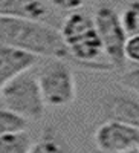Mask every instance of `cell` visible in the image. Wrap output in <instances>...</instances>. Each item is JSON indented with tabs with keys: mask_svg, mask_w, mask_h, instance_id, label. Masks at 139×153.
Returning <instances> with one entry per match:
<instances>
[{
	"mask_svg": "<svg viewBox=\"0 0 139 153\" xmlns=\"http://www.w3.org/2000/svg\"><path fill=\"white\" fill-rule=\"evenodd\" d=\"M0 43L17 48L35 57L70 58L60 31L34 19L0 17Z\"/></svg>",
	"mask_w": 139,
	"mask_h": 153,
	"instance_id": "1",
	"label": "cell"
},
{
	"mask_svg": "<svg viewBox=\"0 0 139 153\" xmlns=\"http://www.w3.org/2000/svg\"><path fill=\"white\" fill-rule=\"evenodd\" d=\"M60 34L70 54V58L78 65L99 71H110L113 68L112 65L99 61L104 49L95 22L89 16L78 11L70 12L63 22Z\"/></svg>",
	"mask_w": 139,
	"mask_h": 153,
	"instance_id": "2",
	"label": "cell"
},
{
	"mask_svg": "<svg viewBox=\"0 0 139 153\" xmlns=\"http://www.w3.org/2000/svg\"><path fill=\"white\" fill-rule=\"evenodd\" d=\"M0 98L6 109L16 112L24 120L38 121L44 113V100L37 80V74L31 69H26L9 81L3 84L0 89Z\"/></svg>",
	"mask_w": 139,
	"mask_h": 153,
	"instance_id": "3",
	"label": "cell"
},
{
	"mask_svg": "<svg viewBox=\"0 0 139 153\" xmlns=\"http://www.w3.org/2000/svg\"><path fill=\"white\" fill-rule=\"evenodd\" d=\"M37 80L46 106L66 107L75 100V76L63 60L50 58L37 74Z\"/></svg>",
	"mask_w": 139,
	"mask_h": 153,
	"instance_id": "4",
	"label": "cell"
},
{
	"mask_svg": "<svg viewBox=\"0 0 139 153\" xmlns=\"http://www.w3.org/2000/svg\"><path fill=\"white\" fill-rule=\"evenodd\" d=\"M95 26L99 34L101 43H103L104 55L110 60L113 68H124L125 66V54L124 48L127 42V31L118 12L110 6H99L95 12Z\"/></svg>",
	"mask_w": 139,
	"mask_h": 153,
	"instance_id": "5",
	"label": "cell"
},
{
	"mask_svg": "<svg viewBox=\"0 0 139 153\" xmlns=\"http://www.w3.org/2000/svg\"><path fill=\"white\" fill-rule=\"evenodd\" d=\"M95 143L101 152H139V129L118 120H110L98 127Z\"/></svg>",
	"mask_w": 139,
	"mask_h": 153,
	"instance_id": "6",
	"label": "cell"
},
{
	"mask_svg": "<svg viewBox=\"0 0 139 153\" xmlns=\"http://www.w3.org/2000/svg\"><path fill=\"white\" fill-rule=\"evenodd\" d=\"M37 60H38V57L29 52L0 43V89L17 74L26 69H32Z\"/></svg>",
	"mask_w": 139,
	"mask_h": 153,
	"instance_id": "7",
	"label": "cell"
},
{
	"mask_svg": "<svg viewBox=\"0 0 139 153\" xmlns=\"http://www.w3.org/2000/svg\"><path fill=\"white\" fill-rule=\"evenodd\" d=\"M110 120H118L139 129V100L130 95H113L106 101Z\"/></svg>",
	"mask_w": 139,
	"mask_h": 153,
	"instance_id": "8",
	"label": "cell"
},
{
	"mask_svg": "<svg viewBox=\"0 0 139 153\" xmlns=\"http://www.w3.org/2000/svg\"><path fill=\"white\" fill-rule=\"evenodd\" d=\"M47 8L41 0H0V17H26L41 20Z\"/></svg>",
	"mask_w": 139,
	"mask_h": 153,
	"instance_id": "9",
	"label": "cell"
},
{
	"mask_svg": "<svg viewBox=\"0 0 139 153\" xmlns=\"http://www.w3.org/2000/svg\"><path fill=\"white\" fill-rule=\"evenodd\" d=\"M31 150L32 139L24 129L0 135V153H29Z\"/></svg>",
	"mask_w": 139,
	"mask_h": 153,
	"instance_id": "10",
	"label": "cell"
},
{
	"mask_svg": "<svg viewBox=\"0 0 139 153\" xmlns=\"http://www.w3.org/2000/svg\"><path fill=\"white\" fill-rule=\"evenodd\" d=\"M26 124L28 121L23 117H20V115H17L16 112H12L6 107L0 109V135L26 129Z\"/></svg>",
	"mask_w": 139,
	"mask_h": 153,
	"instance_id": "11",
	"label": "cell"
},
{
	"mask_svg": "<svg viewBox=\"0 0 139 153\" xmlns=\"http://www.w3.org/2000/svg\"><path fill=\"white\" fill-rule=\"evenodd\" d=\"M127 34H139V0L132 2L121 17Z\"/></svg>",
	"mask_w": 139,
	"mask_h": 153,
	"instance_id": "12",
	"label": "cell"
},
{
	"mask_svg": "<svg viewBox=\"0 0 139 153\" xmlns=\"http://www.w3.org/2000/svg\"><path fill=\"white\" fill-rule=\"evenodd\" d=\"M61 150L63 149H61V146L57 139L52 135H46L41 141H38L35 146H32L31 152H35V153H58Z\"/></svg>",
	"mask_w": 139,
	"mask_h": 153,
	"instance_id": "13",
	"label": "cell"
},
{
	"mask_svg": "<svg viewBox=\"0 0 139 153\" xmlns=\"http://www.w3.org/2000/svg\"><path fill=\"white\" fill-rule=\"evenodd\" d=\"M124 54L125 60H130L139 65V34H130V37H127Z\"/></svg>",
	"mask_w": 139,
	"mask_h": 153,
	"instance_id": "14",
	"label": "cell"
},
{
	"mask_svg": "<svg viewBox=\"0 0 139 153\" xmlns=\"http://www.w3.org/2000/svg\"><path fill=\"white\" fill-rule=\"evenodd\" d=\"M87 0H50V3L54 6L63 9V11H75L81 8Z\"/></svg>",
	"mask_w": 139,
	"mask_h": 153,
	"instance_id": "15",
	"label": "cell"
},
{
	"mask_svg": "<svg viewBox=\"0 0 139 153\" xmlns=\"http://www.w3.org/2000/svg\"><path fill=\"white\" fill-rule=\"evenodd\" d=\"M122 83L127 86L129 89H132V91L139 94V68L125 74L122 76Z\"/></svg>",
	"mask_w": 139,
	"mask_h": 153,
	"instance_id": "16",
	"label": "cell"
}]
</instances>
